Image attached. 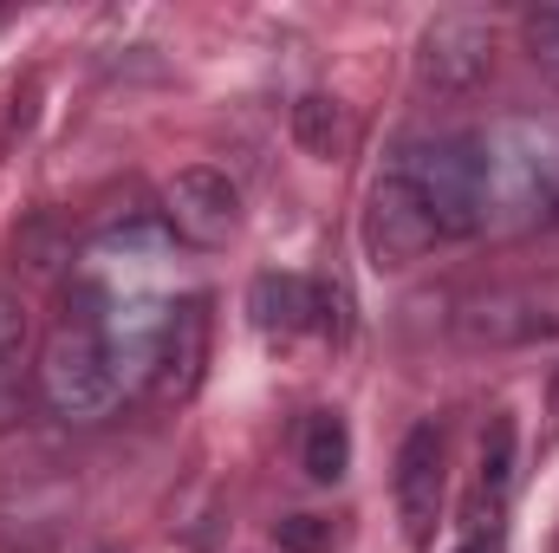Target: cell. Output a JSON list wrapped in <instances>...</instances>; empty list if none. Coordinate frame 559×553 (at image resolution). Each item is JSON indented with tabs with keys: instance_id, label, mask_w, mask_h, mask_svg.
<instances>
[{
	"instance_id": "9a60e30c",
	"label": "cell",
	"mask_w": 559,
	"mask_h": 553,
	"mask_svg": "<svg viewBox=\"0 0 559 553\" xmlns=\"http://www.w3.org/2000/svg\"><path fill=\"white\" fill-rule=\"evenodd\" d=\"M274 548L280 553H332V521L325 515H286V521H274Z\"/></svg>"
},
{
	"instance_id": "7c38bea8",
	"label": "cell",
	"mask_w": 559,
	"mask_h": 553,
	"mask_svg": "<svg viewBox=\"0 0 559 553\" xmlns=\"http://www.w3.org/2000/svg\"><path fill=\"white\" fill-rule=\"evenodd\" d=\"M299 469H306V482H319V489L345 482V469H352V430H345L338 411L306 416V430H299Z\"/></svg>"
},
{
	"instance_id": "ac0fdd59",
	"label": "cell",
	"mask_w": 559,
	"mask_h": 553,
	"mask_svg": "<svg viewBox=\"0 0 559 553\" xmlns=\"http://www.w3.org/2000/svg\"><path fill=\"white\" fill-rule=\"evenodd\" d=\"M462 553H481V548H462Z\"/></svg>"
},
{
	"instance_id": "2e32d148",
	"label": "cell",
	"mask_w": 559,
	"mask_h": 553,
	"mask_svg": "<svg viewBox=\"0 0 559 553\" xmlns=\"http://www.w3.org/2000/svg\"><path fill=\"white\" fill-rule=\"evenodd\" d=\"M26 326H33V319H26V299H20L13 286H0V365H7V358H20Z\"/></svg>"
},
{
	"instance_id": "5bb4252c",
	"label": "cell",
	"mask_w": 559,
	"mask_h": 553,
	"mask_svg": "<svg viewBox=\"0 0 559 553\" xmlns=\"http://www.w3.org/2000/svg\"><path fill=\"white\" fill-rule=\"evenodd\" d=\"M514 462H521V430H514V416L501 411L488 423V436H481V495H508L514 489Z\"/></svg>"
},
{
	"instance_id": "277c9868",
	"label": "cell",
	"mask_w": 559,
	"mask_h": 553,
	"mask_svg": "<svg viewBox=\"0 0 559 553\" xmlns=\"http://www.w3.org/2000/svg\"><path fill=\"white\" fill-rule=\"evenodd\" d=\"M495 52H501L495 20H481V13H436L417 33V85L436 92V98H468L475 85H488Z\"/></svg>"
},
{
	"instance_id": "e0dca14e",
	"label": "cell",
	"mask_w": 559,
	"mask_h": 553,
	"mask_svg": "<svg viewBox=\"0 0 559 553\" xmlns=\"http://www.w3.org/2000/svg\"><path fill=\"white\" fill-rule=\"evenodd\" d=\"M527 46H534V59L559 79V7H540V13L527 20Z\"/></svg>"
},
{
	"instance_id": "4fadbf2b",
	"label": "cell",
	"mask_w": 559,
	"mask_h": 553,
	"mask_svg": "<svg viewBox=\"0 0 559 553\" xmlns=\"http://www.w3.org/2000/svg\"><path fill=\"white\" fill-rule=\"evenodd\" d=\"M13 261H20L26 280H59V268L72 261V235H66L52 215H33V222L20 228V242H13Z\"/></svg>"
},
{
	"instance_id": "52a82bcc",
	"label": "cell",
	"mask_w": 559,
	"mask_h": 553,
	"mask_svg": "<svg viewBox=\"0 0 559 553\" xmlns=\"http://www.w3.org/2000/svg\"><path fill=\"white\" fill-rule=\"evenodd\" d=\"M209 339H215V313L202 293H182L169 299L163 313V339H156V365H150V391L163 404H189L202 391V372H209Z\"/></svg>"
},
{
	"instance_id": "9c48e42d",
	"label": "cell",
	"mask_w": 559,
	"mask_h": 553,
	"mask_svg": "<svg viewBox=\"0 0 559 553\" xmlns=\"http://www.w3.org/2000/svg\"><path fill=\"white\" fill-rule=\"evenodd\" d=\"M462 332L475 345H534V339H554L559 319L547 306H534L527 293H488L462 313Z\"/></svg>"
},
{
	"instance_id": "5b68a950",
	"label": "cell",
	"mask_w": 559,
	"mask_h": 553,
	"mask_svg": "<svg viewBox=\"0 0 559 553\" xmlns=\"http://www.w3.org/2000/svg\"><path fill=\"white\" fill-rule=\"evenodd\" d=\"M436 242L442 235H436V222L423 209L417 183L397 163H384V176L371 183V202H365V255H371V268H391V274L417 268Z\"/></svg>"
},
{
	"instance_id": "30bf717a",
	"label": "cell",
	"mask_w": 559,
	"mask_h": 553,
	"mask_svg": "<svg viewBox=\"0 0 559 553\" xmlns=\"http://www.w3.org/2000/svg\"><path fill=\"white\" fill-rule=\"evenodd\" d=\"M293 143H299L306 156H319V163H338V156L358 143L352 105L332 98V92H306V98L293 105Z\"/></svg>"
},
{
	"instance_id": "8fae6325",
	"label": "cell",
	"mask_w": 559,
	"mask_h": 553,
	"mask_svg": "<svg viewBox=\"0 0 559 553\" xmlns=\"http://www.w3.org/2000/svg\"><path fill=\"white\" fill-rule=\"evenodd\" d=\"M248 313H254V326L267 339H293L299 326H312V280L306 274H254Z\"/></svg>"
},
{
	"instance_id": "7a4b0ae2",
	"label": "cell",
	"mask_w": 559,
	"mask_h": 553,
	"mask_svg": "<svg viewBox=\"0 0 559 553\" xmlns=\"http://www.w3.org/2000/svg\"><path fill=\"white\" fill-rule=\"evenodd\" d=\"M417 183L423 209L442 242H468L488 228V163L481 138H404L391 156Z\"/></svg>"
},
{
	"instance_id": "8992f818",
	"label": "cell",
	"mask_w": 559,
	"mask_h": 553,
	"mask_svg": "<svg viewBox=\"0 0 559 553\" xmlns=\"http://www.w3.org/2000/svg\"><path fill=\"white\" fill-rule=\"evenodd\" d=\"M163 228L189 248H228L241 228V189L215 163H189L163 183Z\"/></svg>"
},
{
	"instance_id": "3957f363",
	"label": "cell",
	"mask_w": 559,
	"mask_h": 553,
	"mask_svg": "<svg viewBox=\"0 0 559 553\" xmlns=\"http://www.w3.org/2000/svg\"><path fill=\"white\" fill-rule=\"evenodd\" d=\"M118 391L124 385H118V372L105 358L98 326L66 319L46 339V352H39V404L59 423H105V416L118 411Z\"/></svg>"
},
{
	"instance_id": "ba28073f",
	"label": "cell",
	"mask_w": 559,
	"mask_h": 553,
	"mask_svg": "<svg viewBox=\"0 0 559 553\" xmlns=\"http://www.w3.org/2000/svg\"><path fill=\"white\" fill-rule=\"evenodd\" d=\"M442 430L417 423L404 443H397V469H391V495H397V521H404V541L429 548L436 541V521H442Z\"/></svg>"
},
{
	"instance_id": "6da1fadb",
	"label": "cell",
	"mask_w": 559,
	"mask_h": 553,
	"mask_svg": "<svg viewBox=\"0 0 559 553\" xmlns=\"http://www.w3.org/2000/svg\"><path fill=\"white\" fill-rule=\"evenodd\" d=\"M488 163V222H547L559 215V125L554 118H508L481 131Z\"/></svg>"
}]
</instances>
